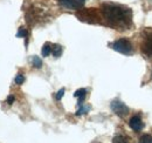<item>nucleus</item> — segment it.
Returning <instances> with one entry per match:
<instances>
[{"label": "nucleus", "instance_id": "f257e3e1", "mask_svg": "<svg viewBox=\"0 0 152 143\" xmlns=\"http://www.w3.org/2000/svg\"><path fill=\"white\" fill-rule=\"evenodd\" d=\"M101 15L114 29L126 31L132 26V11L123 5L105 2L101 6Z\"/></svg>", "mask_w": 152, "mask_h": 143}, {"label": "nucleus", "instance_id": "1a4fd4ad", "mask_svg": "<svg viewBox=\"0 0 152 143\" xmlns=\"http://www.w3.org/2000/svg\"><path fill=\"white\" fill-rule=\"evenodd\" d=\"M52 47H53V45L50 43V42H46L45 45H43V47H42V49H41V53H42V56H48L49 54L52 53Z\"/></svg>", "mask_w": 152, "mask_h": 143}, {"label": "nucleus", "instance_id": "9b49d317", "mask_svg": "<svg viewBox=\"0 0 152 143\" xmlns=\"http://www.w3.org/2000/svg\"><path fill=\"white\" fill-rule=\"evenodd\" d=\"M113 143H129V139L124 135H116L113 139Z\"/></svg>", "mask_w": 152, "mask_h": 143}, {"label": "nucleus", "instance_id": "6ab92c4d", "mask_svg": "<svg viewBox=\"0 0 152 143\" xmlns=\"http://www.w3.org/2000/svg\"><path fill=\"white\" fill-rule=\"evenodd\" d=\"M151 77H152V72H151Z\"/></svg>", "mask_w": 152, "mask_h": 143}, {"label": "nucleus", "instance_id": "20e7f679", "mask_svg": "<svg viewBox=\"0 0 152 143\" xmlns=\"http://www.w3.org/2000/svg\"><path fill=\"white\" fill-rule=\"evenodd\" d=\"M140 49H142V53L145 56L152 59V31L146 32L145 35L143 36Z\"/></svg>", "mask_w": 152, "mask_h": 143}, {"label": "nucleus", "instance_id": "2eb2a0df", "mask_svg": "<svg viewBox=\"0 0 152 143\" xmlns=\"http://www.w3.org/2000/svg\"><path fill=\"white\" fill-rule=\"evenodd\" d=\"M89 109H90V107L89 106H87V107H83V106H81V108L76 111V115L77 116H80V115H83V114H86V113H88L89 111Z\"/></svg>", "mask_w": 152, "mask_h": 143}, {"label": "nucleus", "instance_id": "39448f33", "mask_svg": "<svg viewBox=\"0 0 152 143\" xmlns=\"http://www.w3.org/2000/svg\"><path fill=\"white\" fill-rule=\"evenodd\" d=\"M111 109H113V111L115 114L118 115L119 117H123L129 113V108L119 100H114L111 102Z\"/></svg>", "mask_w": 152, "mask_h": 143}, {"label": "nucleus", "instance_id": "0eeeda50", "mask_svg": "<svg viewBox=\"0 0 152 143\" xmlns=\"http://www.w3.org/2000/svg\"><path fill=\"white\" fill-rule=\"evenodd\" d=\"M129 125H130V128L134 130V131H140L142 129H143V122H142V120H140V117L139 116H132L131 119H130V121H129Z\"/></svg>", "mask_w": 152, "mask_h": 143}, {"label": "nucleus", "instance_id": "f03ea898", "mask_svg": "<svg viewBox=\"0 0 152 143\" xmlns=\"http://www.w3.org/2000/svg\"><path fill=\"white\" fill-rule=\"evenodd\" d=\"M110 47L116 52L124 54V55H131L133 53V47L131 42L125 38L115 40L113 43H110Z\"/></svg>", "mask_w": 152, "mask_h": 143}, {"label": "nucleus", "instance_id": "dca6fc26", "mask_svg": "<svg viewBox=\"0 0 152 143\" xmlns=\"http://www.w3.org/2000/svg\"><path fill=\"white\" fill-rule=\"evenodd\" d=\"M14 81H15V83H17V85H22V82L25 81V76H23L22 74H18V75L15 76Z\"/></svg>", "mask_w": 152, "mask_h": 143}, {"label": "nucleus", "instance_id": "7ed1b4c3", "mask_svg": "<svg viewBox=\"0 0 152 143\" xmlns=\"http://www.w3.org/2000/svg\"><path fill=\"white\" fill-rule=\"evenodd\" d=\"M77 18L89 24L99 22V14L97 13L95 8H87V10L81 11L80 13H77Z\"/></svg>", "mask_w": 152, "mask_h": 143}, {"label": "nucleus", "instance_id": "ddd939ff", "mask_svg": "<svg viewBox=\"0 0 152 143\" xmlns=\"http://www.w3.org/2000/svg\"><path fill=\"white\" fill-rule=\"evenodd\" d=\"M139 143H152V136L149 135V134L143 135V136L139 139Z\"/></svg>", "mask_w": 152, "mask_h": 143}, {"label": "nucleus", "instance_id": "6e6552de", "mask_svg": "<svg viewBox=\"0 0 152 143\" xmlns=\"http://www.w3.org/2000/svg\"><path fill=\"white\" fill-rule=\"evenodd\" d=\"M74 96L78 97V106H82V103H83V101H84V99L87 96V90L84 89V88L77 89L75 91V94H74Z\"/></svg>", "mask_w": 152, "mask_h": 143}, {"label": "nucleus", "instance_id": "4468645a", "mask_svg": "<svg viewBox=\"0 0 152 143\" xmlns=\"http://www.w3.org/2000/svg\"><path fill=\"white\" fill-rule=\"evenodd\" d=\"M27 35H28V32H27V29L25 28V27H20L19 28V32L17 33V36L18 38H27Z\"/></svg>", "mask_w": 152, "mask_h": 143}, {"label": "nucleus", "instance_id": "423d86ee", "mask_svg": "<svg viewBox=\"0 0 152 143\" xmlns=\"http://www.w3.org/2000/svg\"><path fill=\"white\" fill-rule=\"evenodd\" d=\"M58 2L67 10H80L86 4V0H58Z\"/></svg>", "mask_w": 152, "mask_h": 143}, {"label": "nucleus", "instance_id": "f8f14e48", "mask_svg": "<svg viewBox=\"0 0 152 143\" xmlns=\"http://www.w3.org/2000/svg\"><path fill=\"white\" fill-rule=\"evenodd\" d=\"M32 63H33V66L35 67V68H41L42 67V61H41V59L39 57V56H33V59H32Z\"/></svg>", "mask_w": 152, "mask_h": 143}, {"label": "nucleus", "instance_id": "a211bd4d", "mask_svg": "<svg viewBox=\"0 0 152 143\" xmlns=\"http://www.w3.org/2000/svg\"><path fill=\"white\" fill-rule=\"evenodd\" d=\"M13 102H14V96H13V95H10V96L7 97V103H8V105H12Z\"/></svg>", "mask_w": 152, "mask_h": 143}, {"label": "nucleus", "instance_id": "f3484780", "mask_svg": "<svg viewBox=\"0 0 152 143\" xmlns=\"http://www.w3.org/2000/svg\"><path fill=\"white\" fill-rule=\"evenodd\" d=\"M63 95H64V88H62V89H60L58 91H57V94H56V100H61L62 97H63Z\"/></svg>", "mask_w": 152, "mask_h": 143}, {"label": "nucleus", "instance_id": "9d476101", "mask_svg": "<svg viewBox=\"0 0 152 143\" xmlns=\"http://www.w3.org/2000/svg\"><path fill=\"white\" fill-rule=\"evenodd\" d=\"M52 54L54 57H60L62 54V46L61 45H53L52 47Z\"/></svg>", "mask_w": 152, "mask_h": 143}]
</instances>
